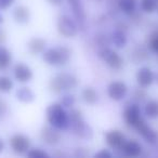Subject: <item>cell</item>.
Returning a JSON list of instances; mask_svg holds the SVG:
<instances>
[{
    "label": "cell",
    "mask_w": 158,
    "mask_h": 158,
    "mask_svg": "<svg viewBox=\"0 0 158 158\" xmlns=\"http://www.w3.org/2000/svg\"><path fill=\"white\" fill-rule=\"evenodd\" d=\"M47 119L56 129L64 130L69 127V117L61 103H53L47 108Z\"/></svg>",
    "instance_id": "6da1fadb"
},
{
    "label": "cell",
    "mask_w": 158,
    "mask_h": 158,
    "mask_svg": "<svg viewBox=\"0 0 158 158\" xmlns=\"http://www.w3.org/2000/svg\"><path fill=\"white\" fill-rule=\"evenodd\" d=\"M44 61L52 66L65 65L70 59V50L67 47L51 48L44 52Z\"/></svg>",
    "instance_id": "7a4b0ae2"
},
{
    "label": "cell",
    "mask_w": 158,
    "mask_h": 158,
    "mask_svg": "<svg viewBox=\"0 0 158 158\" xmlns=\"http://www.w3.org/2000/svg\"><path fill=\"white\" fill-rule=\"evenodd\" d=\"M78 85V80L75 76L69 74H59L50 81V90L54 93H61L62 91L72 90Z\"/></svg>",
    "instance_id": "3957f363"
},
{
    "label": "cell",
    "mask_w": 158,
    "mask_h": 158,
    "mask_svg": "<svg viewBox=\"0 0 158 158\" xmlns=\"http://www.w3.org/2000/svg\"><path fill=\"white\" fill-rule=\"evenodd\" d=\"M99 56L113 69H120L123 64L121 56L108 47H104L99 51Z\"/></svg>",
    "instance_id": "277c9868"
},
{
    "label": "cell",
    "mask_w": 158,
    "mask_h": 158,
    "mask_svg": "<svg viewBox=\"0 0 158 158\" xmlns=\"http://www.w3.org/2000/svg\"><path fill=\"white\" fill-rule=\"evenodd\" d=\"M57 31L64 37L73 38L78 33V27L69 16L63 15L57 21Z\"/></svg>",
    "instance_id": "5b68a950"
},
{
    "label": "cell",
    "mask_w": 158,
    "mask_h": 158,
    "mask_svg": "<svg viewBox=\"0 0 158 158\" xmlns=\"http://www.w3.org/2000/svg\"><path fill=\"white\" fill-rule=\"evenodd\" d=\"M134 129L142 135V138L144 139L146 142L154 144L158 141V134L155 130H153L146 123V121L141 117L140 120L134 125Z\"/></svg>",
    "instance_id": "8992f818"
},
{
    "label": "cell",
    "mask_w": 158,
    "mask_h": 158,
    "mask_svg": "<svg viewBox=\"0 0 158 158\" xmlns=\"http://www.w3.org/2000/svg\"><path fill=\"white\" fill-rule=\"evenodd\" d=\"M10 145H11V148L13 149L14 153L19 154V155H23L29 151L31 142H29V139L27 136L23 135V134H15L10 140Z\"/></svg>",
    "instance_id": "52a82bcc"
},
{
    "label": "cell",
    "mask_w": 158,
    "mask_h": 158,
    "mask_svg": "<svg viewBox=\"0 0 158 158\" xmlns=\"http://www.w3.org/2000/svg\"><path fill=\"white\" fill-rule=\"evenodd\" d=\"M40 138H41L42 142L46 143L47 145H56L61 141V133L56 130V128L52 127V126H47L44 127L40 133Z\"/></svg>",
    "instance_id": "ba28073f"
},
{
    "label": "cell",
    "mask_w": 158,
    "mask_h": 158,
    "mask_svg": "<svg viewBox=\"0 0 158 158\" xmlns=\"http://www.w3.org/2000/svg\"><path fill=\"white\" fill-rule=\"evenodd\" d=\"M128 92V88L123 81H113L107 88L108 97L114 101H120L126 97Z\"/></svg>",
    "instance_id": "9c48e42d"
},
{
    "label": "cell",
    "mask_w": 158,
    "mask_h": 158,
    "mask_svg": "<svg viewBox=\"0 0 158 158\" xmlns=\"http://www.w3.org/2000/svg\"><path fill=\"white\" fill-rule=\"evenodd\" d=\"M106 144L115 149H121L123 145L126 142V138L123 133L119 130H110L105 134Z\"/></svg>",
    "instance_id": "30bf717a"
},
{
    "label": "cell",
    "mask_w": 158,
    "mask_h": 158,
    "mask_svg": "<svg viewBox=\"0 0 158 158\" xmlns=\"http://www.w3.org/2000/svg\"><path fill=\"white\" fill-rule=\"evenodd\" d=\"M69 126H72V129H73V131H74V133L76 134L77 136H79L80 139L90 140L93 136L92 129L90 128V126L85 123L84 119L76 121V123H72Z\"/></svg>",
    "instance_id": "8fae6325"
},
{
    "label": "cell",
    "mask_w": 158,
    "mask_h": 158,
    "mask_svg": "<svg viewBox=\"0 0 158 158\" xmlns=\"http://www.w3.org/2000/svg\"><path fill=\"white\" fill-rule=\"evenodd\" d=\"M155 80V75L151 68L142 67L136 73V81L141 88H148Z\"/></svg>",
    "instance_id": "7c38bea8"
},
{
    "label": "cell",
    "mask_w": 158,
    "mask_h": 158,
    "mask_svg": "<svg viewBox=\"0 0 158 158\" xmlns=\"http://www.w3.org/2000/svg\"><path fill=\"white\" fill-rule=\"evenodd\" d=\"M14 77L20 82H27L33 78V72L27 65L22 63H19L14 66Z\"/></svg>",
    "instance_id": "4fadbf2b"
},
{
    "label": "cell",
    "mask_w": 158,
    "mask_h": 158,
    "mask_svg": "<svg viewBox=\"0 0 158 158\" xmlns=\"http://www.w3.org/2000/svg\"><path fill=\"white\" fill-rule=\"evenodd\" d=\"M123 117H125V120L127 123L128 126L133 128L134 125L140 120L141 116V110L139 107L138 104H133V105H130L127 110L123 113Z\"/></svg>",
    "instance_id": "5bb4252c"
},
{
    "label": "cell",
    "mask_w": 158,
    "mask_h": 158,
    "mask_svg": "<svg viewBox=\"0 0 158 158\" xmlns=\"http://www.w3.org/2000/svg\"><path fill=\"white\" fill-rule=\"evenodd\" d=\"M69 6L72 7L73 13H74L76 20L81 25V27L85 26L86 23V13H85L84 6L81 3V0H67Z\"/></svg>",
    "instance_id": "9a60e30c"
},
{
    "label": "cell",
    "mask_w": 158,
    "mask_h": 158,
    "mask_svg": "<svg viewBox=\"0 0 158 158\" xmlns=\"http://www.w3.org/2000/svg\"><path fill=\"white\" fill-rule=\"evenodd\" d=\"M121 151L123 152L126 156L128 157H139L142 153V146L139 142L134 140H131V141H126L125 144L123 145L121 147Z\"/></svg>",
    "instance_id": "2e32d148"
},
{
    "label": "cell",
    "mask_w": 158,
    "mask_h": 158,
    "mask_svg": "<svg viewBox=\"0 0 158 158\" xmlns=\"http://www.w3.org/2000/svg\"><path fill=\"white\" fill-rule=\"evenodd\" d=\"M27 48H28V51L31 54H40V53L44 52V48H46V40L38 37L31 38L27 44Z\"/></svg>",
    "instance_id": "e0dca14e"
},
{
    "label": "cell",
    "mask_w": 158,
    "mask_h": 158,
    "mask_svg": "<svg viewBox=\"0 0 158 158\" xmlns=\"http://www.w3.org/2000/svg\"><path fill=\"white\" fill-rule=\"evenodd\" d=\"M29 16H31V13H29L28 8L24 7V6H19L13 11L14 20L20 24H25V23L28 22Z\"/></svg>",
    "instance_id": "ac0fdd59"
},
{
    "label": "cell",
    "mask_w": 158,
    "mask_h": 158,
    "mask_svg": "<svg viewBox=\"0 0 158 158\" xmlns=\"http://www.w3.org/2000/svg\"><path fill=\"white\" fill-rule=\"evenodd\" d=\"M16 98L19 101L23 102V103H31L35 100V93L33 92L31 88L23 87L16 91Z\"/></svg>",
    "instance_id": "d6986e66"
},
{
    "label": "cell",
    "mask_w": 158,
    "mask_h": 158,
    "mask_svg": "<svg viewBox=\"0 0 158 158\" xmlns=\"http://www.w3.org/2000/svg\"><path fill=\"white\" fill-rule=\"evenodd\" d=\"M118 8L126 14H132L135 11V0H118Z\"/></svg>",
    "instance_id": "ffe728a7"
},
{
    "label": "cell",
    "mask_w": 158,
    "mask_h": 158,
    "mask_svg": "<svg viewBox=\"0 0 158 158\" xmlns=\"http://www.w3.org/2000/svg\"><path fill=\"white\" fill-rule=\"evenodd\" d=\"M112 41L114 42L117 48H123L127 44V37L123 31L117 29L112 34Z\"/></svg>",
    "instance_id": "44dd1931"
},
{
    "label": "cell",
    "mask_w": 158,
    "mask_h": 158,
    "mask_svg": "<svg viewBox=\"0 0 158 158\" xmlns=\"http://www.w3.org/2000/svg\"><path fill=\"white\" fill-rule=\"evenodd\" d=\"M11 53L8 49L0 47V70H3L11 63Z\"/></svg>",
    "instance_id": "7402d4cb"
},
{
    "label": "cell",
    "mask_w": 158,
    "mask_h": 158,
    "mask_svg": "<svg viewBox=\"0 0 158 158\" xmlns=\"http://www.w3.org/2000/svg\"><path fill=\"white\" fill-rule=\"evenodd\" d=\"M144 114L146 117L151 119H155L158 117V102L157 101H149L145 105Z\"/></svg>",
    "instance_id": "603a6c76"
},
{
    "label": "cell",
    "mask_w": 158,
    "mask_h": 158,
    "mask_svg": "<svg viewBox=\"0 0 158 158\" xmlns=\"http://www.w3.org/2000/svg\"><path fill=\"white\" fill-rule=\"evenodd\" d=\"M82 99L86 103L94 104L98 101V93L93 88H86L82 91Z\"/></svg>",
    "instance_id": "cb8c5ba5"
},
{
    "label": "cell",
    "mask_w": 158,
    "mask_h": 158,
    "mask_svg": "<svg viewBox=\"0 0 158 158\" xmlns=\"http://www.w3.org/2000/svg\"><path fill=\"white\" fill-rule=\"evenodd\" d=\"M141 9L146 13H153L157 9L156 0H141Z\"/></svg>",
    "instance_id": "d4e9b609"
},
{
    "label": "cell",
    "mask_w": 158,
    "mask_h": 158,
    "mask_svg": "<svg viewBox=\"0 0 158 158\" xmlns=\"http://www.w3.org/2000/svg\"><path fill=\"white\" fill-rule=\"evenodd\" d=\"M13 88V81L7 76L0 77V92H9Z\"/></svg>",
    "instance_id": "484cf974"
},
{
    "label": "cell",
    "mask_w": 158,
    "mask_h": 158,
    "mask_svg": "<svg viewBox=\"0 0 158 158\" xmlns=\"http://www.w3.org/2000/svg\"><path fill=\"white\" fill-rule=\"evenodd\" d=\"M27 156L31 158H44V157H49V155L46 153V152L41 151L39 148H34L31 149V151L27 152Z\"/></svg>",
    "instance_id": "4316f807"
},
{
    "label": "cell",
    "mask_w": 158,
    "mask_h": 158,
    "mask_svg": "<svg viewBox=\"0 0 158 158\" xmlns=\"http://www.w3.org/2000/svg\"><path fill=\"white\" fill-rule=\"evenodd\" d=\"M148 46L154 52L158 53V31L151 36L148 41Z\"/></svg>",
    "instance_id": "83f0119b"
},
{
    "label": "cell",
    "mask_w": 158,
    "mask_h": 158,
    "mask_svg": "<svg viewBox=\"0 0 158 158\" xmlns=\"http://www.w3.org/2000/svg\"><path fill=\"white\" fill-rule=\"evenodd\" d=\"M61 104L64 106V107H72L75 104V98L73 95H64L62 98Z\"/></svg>",
    "instance_id": "f1b7e54d"
},
{
    "label": "cell",
    "mask_w": 158,
    "mask_h": 158,
    "mask_svg": "<svg viewBox=\"0 0 158 158\" xmlns=\"http://www.w3.org/2000/svg\"><path fill=\"white\" fill-rule=\"evenodd\" d=\"M133 97L136 101H143V100L146 98V93H145V91L142 90V89H138V90L134 92Z\"/></svg>",
    "instance_id": "f546056e"
},
{
    "label": "cell",
    "mask_w": 158,
    "mask_h": 158,
    "mask_svg": "<svg viewBox=\"0 0 158 158\" xmlns=\"http://www.w3.org/2000/svg\"><path fill=\"white\" fill-rule=\"evenodd\" d=\"M13 2L14 0H0V10L8 9Z\"/></svg>",
    "instance_id": "4dcf8cb0"
},
{
    "label": "cell",
    "mask_w": 158,
    "mask_h": 158,
    "mask_svg": "<svg viewBox=\"0 0 158 158\" xmlns=\"http://www.w3.org/2000/svg\"><path fill=\"white\" fill-rule=\"evenodd\" d=\"M95 157H98V158H110L112 157V154H110L108 151L103 149V151H101L98 154H95Z\"/></svg>",
    "instance_id": "1f68e13d"
},
{
    "label": "cell",
    "mask_w": 158,
    "mask_h": 158,
    "mask_svg": "<svg viewBox=\"0 0 158 158\" xmlns=\"http://www.w3.org/2000/svg\"><path fill=\"white\" fill-rule=\"evenodd\" d=\"M6 110H7V104H6L2 100H0V116H2V115L5 114Z\"/></svg>",
    "instance_id": "d6a6232c"
},
{
    "label": "cell",
    "mask_w": 158,
    "mask_h": 158,
    "mask_svg": "<svg viewBox=\"0 0 158 158\" xmlns=\"http://www.w3.org/2000/svg\"><path fill=\"white\" fill-rule=\"evenodd\" d=\"M48 1L51 3V5H53V6H60L62 3V1H63V0H48Z\"/></svg>",
    "instance_id": "836d02e7"
},
{
    "label": "cell",
    "mask_w": 158,
    "mask_h": 158,
    "mask_svg": "<svg viewBox=\"0 0 158 158\" xmlns=\"http://www.w3.org/2000/svg\"><path fill=\"white\" fill-rule=\"evenodd\" d=\"M5 149V142L2 141V139H0V153Z\"/></svg>",
    "instance_id": "e575fe53"
},
{
    "label": "cell",
    "mask_w": 158,
    "mask_h": 158,
    "mask_svg": "<svg viewBox=\"0 0 158 158\" xmlns=\"http://www.w3.org/2000/svg\"><path fill=\"white\" fill-rule=\"evenodd\" d=\"M155 80H156V81H157V84H158V74L155 76Z\"/></svg>",
    "instance_id": "d590c367"
},
{
    "label": "cell",
    "mask_w": 158,
    "mask_h": 158,
    "mask_svg": "<svg viewBox=\"0 0 158 158\" xmlns=\"http://www.w3.org/2000/svg\"><path fill=\"white\" fill-rule=\"evenodd\" d=\"M2 22V18H1V16H0V23Z\"/></svg>",
    "instance_id": "8d00e7d4"
}]
</instances>
